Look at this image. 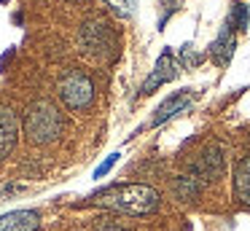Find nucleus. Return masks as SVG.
Masks as SVG:
<instances>
[{
  "label": "nucleus",
  "instance_id": "nucleus-5",
  "mask_svg": "<svg viewBox=\"0 0 250 231\" xmlns=\"http://www.w3.org/2000/svg\"><path fill=\"white\" fill-rule=\"evenodd\" d=\"M223 169H226V150H223V145H218V143L207 145V148L199 153L196 164H194V172L205 183L207 180H218V177L223 175Z\"/></svg>",
  "mask_w": 250,
  "mask_h": 231
},
{
  "label": "nucleus",
  "instance_id": "nucleus-7",
  "mask_svg": "<svg viewBox=\"0 0 250 231\" xmlns=\"http://www.w3.org/2000/svg\"><path fill=\"white\" fill-rule=\"evenodd\" d=\"M41 212L38 210H14L0 215V231H38Z\"/></svg>",
  "mask_w": 250,
  "mask_h": 231
},
{
  "label": "nucleus",
  "instance_id": "nucleus-9",
  "mask_svg": "<svg viewBox=\"0 0 250 231\" xmlns=\"http://www.w3.org/2000/svg\"><path fill=\"white\" fill-rule=\"evenodd\" d=\"M191 100H194V91L191 89H183V91H178V94H172V97H167V100L159 105V110H156V116H153V126H159V124H164V121H169V118L175 116V113H180V110H186V107L191 105Z\"/></svg>",
  "mask_w": 250,
  "mask_h": 231
},
{
  "label": "nucleus",
  "instance_id": "nucleus-6",
  "mask_svg": "<svg viewBox=\"0 0 250 231\" xmlns=\"http://www.w3.org/2000/svg\"><path fill=\"white\" fill-rule=\"evenodd\" d=\"M19 129H22L19 116H17V113H14L8 105H0V161L8 159V153L17 148V143H19Z\"/></svg>",
  "mask_w": 250,
  "mask_h": 231
},
{
  "label": "nucleus",
  "instance_id": "nucleus-12",
  "mask_svg": "<svg viewBox=\"0 0 250 231\" xmlns=\"http://www.w3.org/2000/svg\"><path fill=\"white\" fill-rule=\"evenodd\" d=\"M231 21L226 24V30L218 35V41L212 43V48H210V57H212V62L215 64H229L231 62V54H234V32H231Z\"/></svg>",
  "mask_w": 250,
  "mask_h": 231
},
{
  "label": "nucleus",
  "instance_id": "nucleus-11",
  "mask_svg": "<svg viewBox=\"0 0 250 231\" xmlns=\"http://www.w3.org/2000/svg\"><path fill=\"white\" fill-rule=\"evenodd\" d=\"M234 196L242 207L250 210V156H242L234 167Z\"/></svg>",
  "mask_w": 250,
  "mask_h": 231
},
{
  "label": "nucleus",
  "instance_id": "nucleus-1",
  "mask_svg": "<svg viewBox=\"0 0 250 231\" xmlns=\"http://www.w3.org/2000/svg\"><path fill=\"white\" fill-rule=\"evenodd\" d=\"M94 202L121 215H148L159 207V193L146 183H124V186L105 188L94 196Z\"/></svg>",
  "mask_w": 250,
  "mask_h": 231
},
{
  "label": "nucleus",
  "instance_id": "nucleus-3",
  "mask_svg": "<svg viewBox=\"0 0 250 231\" xmlns=\"http://www.w3.org/2000/svg\"><path fill=\"white\" fill-rule=\"evenodd\" d=\"M78 46L86 57L97 59V62H108L119 54V32L113 30L108 19L92 16L78 30Z\"/></svg>",
  "mask_w": 250,
  "mask_h": 231
},
{
  "label": "nucleus",
  "instance_id": "nucleus-2",
  "mask_svg": "<svg viewBox=\"0 0 250 231\" xmlns=\"http://www.w3.org/2000/svg\"><path fill=\"white\" fill-rule=\"evenodd\" d=\"M24 134L35 145H49L62 137L65 132V116L51 100H35L24 113Z\"/></svg>",
  "mask_w": 250,
  "mask_h": 231
},
{
  "label": "nucleus",
  "instance_id": "nucleus-4",
  "mask_svg": "<svg viewBox=\"0 0 250 231\" xmlns=\"http://www.w3.org/2000/svg\"><path fill=\"white\" fill-rule=\"evenodd\" d=\"M57 94H60L62 105L73 113H81V110H89L94 102V81L89 78V73L78 67H70L60 75L57 81Z\"/></svg>",
  "mask_w": 250,
  "mask_h": 231
},
{
  "label": "nucleus",
  "instance_id": "nucleus-14",
  "mask_svg": "<svg viewBox=\"0 0 250 231\" xmlns=\"http://www.w3.org/2000/svg\"><path fill=\"white\" fill-rule=\"evenodd\" d=\"M94 231H129V229L121 226L116 218H97L94 220Z\"/></svg>",
  "mask_w": 250,
  "mask_h": 231
},
{
  "label": "nucleus",
  "instance_id": "nucleus-15",
  "mask_svg": "<svg viewBox=\"0 0 250 231\" xmlns=\"http://www.w3.org/2000/svg\"><path fill=\"white\" fill-rule=\"evenodd\" d=\"M119 156H121V153H110L108 159H105L103 164L97 167V169H94V177H103V175H108V172H110V167H113L116 161H119Z\"/></svg>",
  "mask_w": 250,
  "mask_h": 231
},
{
  "label": "nucleus",
  "instance_id": "nucleus-13",
  "mask_svg": "<svg viewBox=\"0 0 250 231\" xmlns=\"http://www.w3.org/2000/svg\"><path fill=\"white\" fill-rule=\"evenodd\" d=\"M103 3L119 16H132V11H135V0H103Z\"/></svg>",
  "mask_w": 250,
  "mask_h": 231
},
{
  "label": "nucleus",
  "instance_id": "nucleus-8",
  "mask_svg": "<svg viewBox=\"0 0 250 231\" xmlns=\"http://www.w3.org/2000/svg\"><path fill=\"white\" fill-rule=\"evenodd\" d=\"M175 75V59L169 51H164L162 57H159L156 67L151 70V75L146 78V84L140 86V94H153V91L159 89V86H164L169 78Z\"/></svg>",
  "mask_w": 250,
  "mask_h": 231
},
{
  "label": "nucleus",
  "instance_id": "nucleus-10",
  "mask_svg": "<svg viewBox=\"0 0 250 231\" xmlns=\"http://www.w3.org/2000/svg\"><path fill=\"white\" fill-rule=\"evenodd\" d=\"M172 191L180 202H196L205 191V180H202L196 172H188V175H178L172 180Z\"/></svg>",
  "mask_w": 250,
  "mask_h": 231
}]
</instances>
